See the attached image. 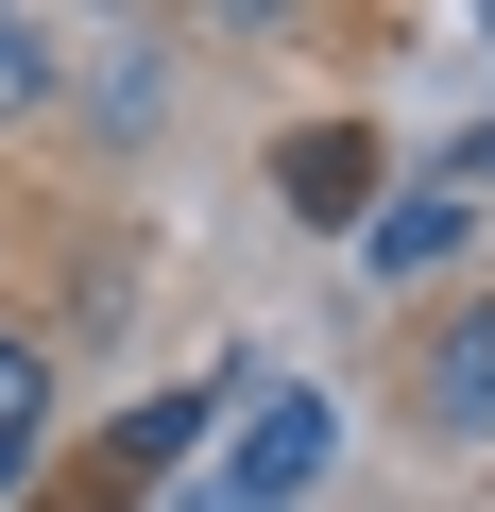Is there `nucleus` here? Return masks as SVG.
I'll return each mask as SVG.
<instances>
[{
    "mask_svg": "<svg viewBox=\"0 0 495 512\" xmlns=\"http://www.w3.org/2000/svg\"><path fill=\"white\" fill-rule=\"evenodd\" d=\"M0 427H52V342L0 325Z\"/></svg>",
    "mask_w": 495,
    "mask_h": 512,
    "instance_id": "nucleus-7",
    "label": "nucleus"
},
{
    "mask_svg": "<svg viewBox=\"0 0 495 512\" xmlns=\"http://www.w3.org/2000/svg\"><path fill=\"white\" fill-rule=\"evenodd\" d=\"M0 120H52V18H0Z\"/></svg>",
    "mask_w": 495,
    "mask_h": 512,
    "instance_id": "nucleus-6",
    "label": "nucleus"
},
{
    "mask_svg": "<svg viewBox=\"0 0 495 512\" xmlns=\"http://www.w3.org/2000/svg\"><path fill=\"white\" fill-rule=\"evenodd\" d=\"M461 222H478V205H461V171H444V188H393V205L359 222V256L410 291V274H444V256H461Z\"/></svg>",
    "mask_w": 495,
    "mask_h": 512,
    "instance_id": "nucleus-3",
    "label": "nucleus"
},
{
    "mask_svg": "<svg viewBox=\"0 0 495 512\" xmlns=\"http://www.w3.org/2000/svg\"><path fill=\"white\" fill-rule=\"evenodd\" d=\"M171 512H274V495H239V478H205V495H171Z\"/></svg>",
    "mask_w": 495,
    "mask_h": 512,
    "instance_id": "nucleus-8",
    "label": "nucleus"
},
{
    "mask_svg": "<svg viewBox=\"0 0 495 512\" xmlns=\"http://www.w3.org/2000/svg\"><path fill=\"white\" fill-rule=\"evenodd\" d=\"M291 188H308V222H342V205L376 188V137H359V120H325V137H291Z\"/></svg>",
    "mask_w": 495,
    "mask_h": 512,
    "instance_id": "nucleus-4",
    "label": "nucleus"
},
{
    "mask_svg": "<svg viewBox=\"0 0 495 512\" xmlns=\"http://www.w3.org/2000/svg\"><path fill=\"white\" fill-rule=\"evenodd\" d=\"M222 478L274 495V512H308V478H325V393H308V376L257 393V410H239V444H222Z\"/></svg>",
    "mask_w": 495,
    "mask_h": 512,
    "instance_id": "nucleus-1",
    "label": "nucleus"
},
{
    "mask_svg": "<svg viewBox=\"0 0 495 512\" xmlns=\"http://www.w3.org/2000/svg\"><path fill=\"white\" fill-rule=\"evenodd\" d=\"M154 103H171V52H154V35H120V52H103V86H86V120H103V137H137Z\"/></svg>",
    "mask_w": 495,
    "mask_h": 512,
    "instance_id": "nucleus-5",
    "label": "nucleus"
},
{
    "mask_svg": "<svg viewBox=\"0 0 495 512\" xmlns=\"http://www.w3.org/2000/svg\"><path fill=\"white\" fill-rule=\"evenodd\" d=\"M427 427L444 444H495V308H444L427 325Z\"/></svg>",
    "mask_w": 495,
    "mask_h": 512,
    "instance_id": "nucleus-2",
    "label": "nucleus"
}]
</instances>
